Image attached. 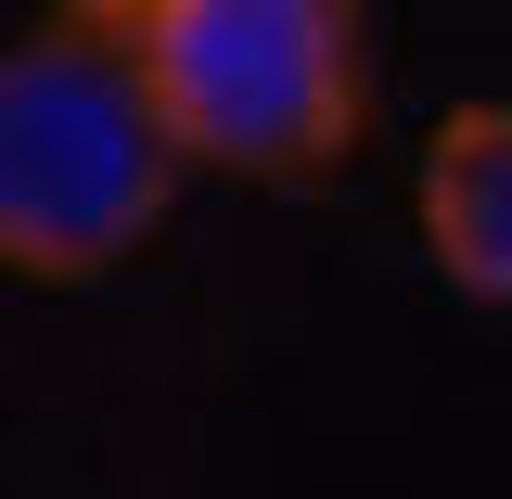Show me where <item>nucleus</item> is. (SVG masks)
Here are the masks:
<instances>
[{
  "label": "nucleus",
  "instance_id": "obj_3",
  "mask_svg": "<svg viewBox=\"0 0 512 499\" xmlns=\"http://www.w3.org/2000/svg\"><path fill=\"white\" fill-rule=\"evenodd\" d=\"M423 244L474 308H512V103H461L423 141Z\"/></svg>",
  "mask_w": 512,
  "mask_h": 499
},
{
  "label": "nucleus",
  "instance_id": "obj_1",
  "mask_svg": "<svg viewBox=\"0 0 512 499\" xmlns=\"http://www.w3.org/2000/svg\"><path fill=\"white\" fill-rule=\"evenodd\" d=\"M180 103L154 0H52L0 52V256L26 282H103L180 205Z\"/></svg>",
  "mask_w": 512,
  "mask_h": 499
},
{
  "label": "nucleus",
  "instance_id": "obj_2",
  "mask_svg": "<svg viewBox=\"0 0 512 499\" xmlns=\"http://www.w3.org/2000/svg\"><path fill=\"white\" fill-rule=\"evenodd\" d=\"M154 64H167L192 167H231L269 192L333 180L372 116L359 0H154Z\"/></svg>",
  "mask_w": 512,
  "mask_h": 499
}]
</instances>
